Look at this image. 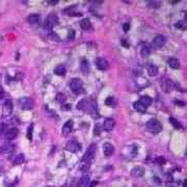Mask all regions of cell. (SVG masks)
<instances>
[{"instance_id": "1", "label": "cell", "mask_w": 187, "mask_h": 187, "mask_svg": "<svg viewBox=\"0 0 187 187\" xmlns=\"http://www.w3.org/2000/svg\"><path fill=\"white\" fill-rule=\"evenodd\" d=\"M146 127H147L148 131H150V132L153 133V134H158V133L162 130V125L160 124V122H159L158 120H156V118L150 120L147 123V125H146Z\"/></svg>"}, {"instance_id": "2", "label": "cell", "mask_w": 187, "mask_h": 187, "mask_svg": "<svg viewBox=\"0 0 187 187\" xmlns=\"http://www.w3.org/2000/svg\"><path fill=\"white\" fill-rule=\"evenodd\" d=\"M18 105L20 106L21 109L24 110H30L35 106V102L30 97H23L18 100Z\"/></svg>"}, {"instance_id": "3", "label": "cell", "mask_w": 187, "mask_h": 187, "mask_svg": "<svg viewBox=\"0 0 187 187\" xmlns=\"http://www.w3.org/2000/svg\"><path fill=\"white\" fill-rule=\"evenodd\" d=\"M70 89H72V92L76 95H79L83 92V83L80 79L78 78H73L72 80L70 81Z\"/></svg>"}, {"instance_id": "4", "label": "cell", "mask_w": 187, "mask_h": 187, "mask_svg": "<svg viewBox=\"0 0 187 187\" xmlns=\"http://www.w3.org/2000/svg\"><path fill=\"white\" fill-rule=\"evenodd\" d=\"M96 148L97 147H96L95 144H92L89 148H87V152H85L83 158H82L83 161L89 162V163H91V162L93 161V159H94V157H95V155H96Z\"/></svg>"}, {"instance_id": "5", "label": "cell", "mask_w": 187, "mask_h": 187, "mask_svg": "<svg viewBox=\"0 0 187 187\" xmlns=\"http://www.w3.org/2000/svg\"><path fill=\"white\" fill-rule=\"evenodd\" d=\"M165 42H166L165 37L159 35H157V37H154V40L152 41V47L154 49H159V48H161L162 46H164Z\"/></svg>"}, {"instance_id": "6", "label": "cell", "mask_w": 187, "mask_h": 187, "mask_svg": "<svg viewBox=\"0 0 187 187\" xmlns=\"http://www.w3.org/2000/svg\"><path fill=\"white\" fill-rule=\"evenodd\" d=\"M80 147H81L80 144L77 140L72 139V140H69L67 142L66 149L67 151H69L71 153H77L78 151H80Z\"/></svg>"}, {"instance_id": "7", "label": "cell", "mask_w": 187, "mask_h": 187, "mask_svg": "<svg viewBox=\"0 0 187 187\" xmlns=\"http://www.w3.org/2000/svg\"><path fill=\"white\" fill-rule=\"evenodd\" d=\"M73 126H74V122H73L72 120H69V121L67 122L66 124L63 126V129H61V133H63V135H65V136L69 135L70 133L72 132Z\"/></svg>"}, {"instance_id": "8", "label": "cell", "mask_w": 187, "mask_h": 187, "mask_svg": "<svg viewBox=\"0 0 187 187\" xmlns=\"http://www.w3.org/2000/svg\"><path fill=\"white\" fill-rule=\"evenodd\" d=\"M96 63V66H97V68H98L100 71H106L107 69H108V63H107L106 59H104V58H97L95 61Z\"/></svg>"}, {"instance_id": "9", "label": "cell", "mask_w": 187, "mask_h": 187, "mask_svg": "<svg viewBox=\"0 0 187 187\" xmlns=\"http://www.w3.org/2000/svg\"><path fill=\"white\" fill-rule=\"evenodd\" d=\"M114 125H115V121H114V120H113V118H106V120L104 121V123H103V129L105 130V131H107V132H109V131H111V130L113 129Z\"/></svg>"}, {"instance_id": "10", "label": "cell", "mask_w": 187, "mask_h": 187, "mask_svg": "<svg viewBox=\"0 0 187 187\" xmlns=\"http://www.w3.org/2000/svg\"><path fill=\"white\" fill-rule=\"evenodd\" d=\"M103 153L105 157H110V156L114 153V147L112 146L109 142H106V144H103Z\"/></svg>"}, {"instance_id": "11", "label": "cell", "mask_w": 187, "mask_h": 187, "mask_svg": "<svg viewBox=\"0 0 187 187\" xmlns=\"http://www.w3.org/2000/svg\"><path fill=\"white\" fill-rule=\"evenodd\" d=\"M18 136V129L16 128H11V129L6 130L5 133H4V137L7 139V140H12Z\"/></svg>"}, {"instance_id": "12", "label": "cell", "mask_w": 187, "mask_h": 187, "mask_svg": "<svg viewBox=\"0 0 187 187\" xmlns=\"http://www.w3.org/2000/svg\"><path fill=\"white\" fill-rule=\"evenodd\" d=\"M57 23H58V18L56 17L55 15L51 14L48 16V18H47V22H46L47 27L52 28V27H54L55 25H57Z\"/></svg>"}, {"instance_id": "13", "label": "cell", "mask_w": 187, "mask_h": 187, "mask_svg": "<svg viewBox=\"0 0 187 187\" xmlns=\"http://www.w3.org/2000/svg\"><path fill=\"white\" fill-rule=\"evenodd\" d=\"M13 111V104L9 100H6L3 104V114L9 115Z\"/></svg>"}, {"instance_id": "14", "label": "cell", "mask_w": 187, "mask_h": 187, "mask_svg": "<svg viewBox=\"0 0 187 187\" xmlns=\"http://www.w3.org/2000/svg\"><path fill=\"white\" fill-rule=\"evenodd\" d=\"M144 174V170L141 166H135L131 170V175L135 178H140Z\"/></svg>"}, {"instance_id": "15", "label": "cell", "mask_w": 187, "mask_h": 187, "mask_svg": "<svg viewBox=\"0 0 187 187\" xmlns=\"http://www.w3.org/2000/svg\"><path fill=\"white\" fill-rule=\"evenodd\" d=\"M80 70H81V72H82V74H83V75H89V74L91 67H89V63L87 61V59H83V61H81Z\"/></svg>"}, {"instance_id": "16", "label": "cell", "mask_w": 187, "mask_h": 187, "mask_svg": "<svg viewBox=\"0 0 187 187\" xmlns=\"http://www.w3.org/2000/svg\"><path fill=\"white\" fill-rule=\"evenodd\" d=\"M167 65H168L170 68L175 69V70L180 68V61H179V59H177V58H175V57L170 58V59L167 61Z\"/></svg>"}, {"instance_id": "17", "label": "cell", "mask_w": 187, "mask_h": 187, "mask_svg": "<svg viewBox=\"0 0 187 187\" xmlns=\"http://www.w3.org/2000/svg\"><path fill=\"white\" fill-rule=\"evenodd\" d=\"M161 87H162V89H163L165 93H170L172 91V81L170 80H167V79H161Z\"/></svg>"}, {"instance_id": "18", "label": "cell", "mask_w": 187, "mask_h": 187, "mask_svg": "<svg viewBox=\"0 0 187 187\" xmlns=\"http://www.w3.org/2000/svg\"><path fill=\"white\" fill-rule=\"evenodd\" d=\"M27 21H28V23H30V24L39 23V22H40V15H37V14L29 15L28 18H27Z\"/></svg>"}, {"instance_id": "19", "label": "cell", "mask_w": 187, "mask_h": 187, "mask_svg": "<svg viewBox=\"0 0 187 187\" xmlns=\"http://www.w3.org/2000/svg\"><path fill=\"white\" fill-rule=\"evenodd\" d=\"M66 72H67L66 67L63 66V65H59V66H57L54 69L55 75H57V76H65V75H66Z\"/></svg>"}, {"instance_id": "20", "label": "cell", "mask_w": 187, "mask_h": 187, "mask_svg": "<svg viewBox=\"0 0 187 187\" xmlns=\"http://www.w3.org/2000/svg\"><path fill=\"white\" fill-rule=\"evenodd\" d=\"M80 186L81 187H87L91 183V179H89V175H83L81 177L80 179Z\"/></svg>"}, {"instance_id": "21", "label": "cell", "mask_w": 187, "mask_h": 187, "mask_svg": "<svg viewBox=\"0 0 187 187\" xmlns=\"http://www.w3.org/2000/svg\"><path fill=\"white\" fill-rule=\"evenodd\" d=\"M139 102L148 108V106H150L151 103H152V99L150 98L149 96H141L140 99H139Z\"/></svg>"}, {"instance_id": "22", "label": "cell", "mask_w": 187, "mask_h": 187, "mask_svg": "<svg viewBox=\"0 0 187 187\" xmlns=\"http://www.w3.org/2000/svg\"><path fill=\"white\" fill-rule=\"evenodd\" d=\"M2 153H5V154H9V153H13L15 151V144H4L1 149Z\"/></svg>"}, {"instance_id": "23", "label": "cell", "mask_w": 187, "mask_h": 187, "mask_svg": "<svg viewBox=\"0 0 187 187\" xmlns=\"http://www.w3.org/2000/svg\"><path fill=\"white\" fill-rule=\"evenodd\" d=\"M80 26L83 30H89V29L92 28V23H91V21L89 19H83L80 22Z\"/></svg>"}, {"instance_id": "24", "label": "cell", "mask_w": 187, "mask_h": 187, "mask_svg": "<svg viewBox=\"0 0 187 187\" xmlns=\"http://www.w3.org/2000/svg\"><path fill=\"white\" fill-rule=\"evenodd\" d=\"M148 73H149L150 76H155L158 73V68L155 66V65H149L148 66Z\"/></svg>"}, {"instance_id": "25", "label": "cell", "mask_w": 187, "mask_h": 187, "mask_svg": "<svg viewBox=\"0 0 187 187\" xmlns=\"http://www.w3.org/2000/svg\"><path fill=\"white\" fill-rule=\"evenodd\" d=\"M133 106H134V109H135L136 111H138V112H144L146 110H147V107L144 106V105H142L139 101H138V102H135Z\"/></svg>"}, {"instance_id": "26", "label": "cell", "mask_w": 187, "mask_h": 187, "mask_svg": "<svg viewBox=\"0 0 187 187\" xmlns=\"http://www.w3.org/2000/svg\"><path fill=\"white\" fill-rule=\"evenodd\" d=\"M89 167H91V163L83 161V160H81L80 164H79V170H80L81 172H84V173H85V172L89 170Z\"/></svg>"}, {"instance_id": "27", "label": "cell", "mask_w": 187, "mask_h": 187, "mask_svg": "<svg viewBox=\"0 0 187 187\" xmlns=\"http://www.w3.org/2000/svg\"><path fill=\"white\" fill-rule=\"evenodd\" d=\"M25 161V157H24L23 154H20V155H18L15 157L14 159V164L16 165H19V164H22L23 162Z\"/></svg>"}, {"instance_id": "28", "label": "cell", "mask_w": 187, "mask_h": 187, "mask_svg": "<svg viewBox=\"0 0 187 187\" xmlns=\"http://www.w3.org/2000/svg\"><path fill=\"white\" fill-rule=\"evenodd\" d=\"M150 53H151V49H150L149 46H144L142 48H141V50H140L141 56L147 57V56H149V55H150Z\"/></svg>"}, {"instance_id": "29", "label": "cell", "mask_w": 187, "mask_h": 187, "mask_svg": "<svg viewBox=\"0 0 187 187\" xmlns=\"http://www.w3.org/2000/svg\"><path fill=\"white\" fill-rule=\"evenodd\" d=\"M148 5L150 9H159L161 6V2L160 1H149Z\"/></svg>"}, {"instance_id": "30", "label": "cell", "mask_w": 187, "mask_h": 187, "mask_svg": "<svg viewBox=\"0 0 187 187\" xmlns=\"http://www.w3.org/2000/svg\"><path fill=\"white\" fill-rule=\"evenodd\" d=\"M170 123L173 125L174 127H175L176 129H181V128H182L181 124H180V123H179V122L177 121L175 118H170Z\"/></svg>"}, {"instance_id": "31", "label": "cell", "mask_w": 187, "mask_h": 187, "mask_svg": "<svg viewBox=\"0 0 187 187\" xmlns=\"http://www.w3.org/2000/svg\"><path fill=\"white\" fill-rule=\"evenodd\" d=\"M105 104H106L107 106L112 107L114 105V98H113V97H108V98L105 100Z\"/></svg>"}, {"instance_id": "32", "label": "cell", "mask_w": 187, "mask_h": 187, "mask_svg": "<svg viewBox=\"0 0 187 187\" xmlns=\"http://www.w3.org/2000/svg\"><path fill=\"white\" fill-rule=\"evenodd\" d=\"M32 130H33V125H30V127L28 128V131H27V137H28L29 140L32 139Z\"/></svg>"}, {"instance_id": "33", "label": "cell", "mask_w": 187, "mask_h": 187, "mask_svg": "<svg viewBox=\"0 0 187 187\" xmlns=\"http://www.w3.org/2000/svg\"><path fill=\"white\" fill-rule=\"evenodd\" d=\"M56 99H57L58 102L63 103V102H65V101H66V96L63 95V94H57V97H56Z\"/></svg>"}, {"instance_id": "34", "label": "cell", "mask_w": 187, "mask_h": 187, "mask_svg": "<svg viewBox=\"0 0 187 187\" xmlns=\"http://www.w3.org/2000/svg\"><path fill=\"white\" fill-rule=\"evenodd\" d=\"M5 128H6V125L4 124V123H1V124H0V134H3V133H4Z\"/></svg>"}, {"instance_id": "35", "label": "cell", "mask_w": 187, "mask_h": 187, "mask_svg": "<svg viewBox=\"0 0 187 187\" xmlns=\"http://www.w3.org/2000/svg\"><path fill=\"white\" fill-rule=\"evenodd\" d=\"M74 37H75V32H74V30H70V31H69V35H68V39H69V40H74Z\"/></svg>"}, {"instance_id": "36", "label": "cell", "mask_w": 187, "mask_h": 187, "mask_svg": "<svg viewBox=\"0 0 187 187\" xmlns=\"http://www.w3.org/2000/svg\"><path fill=\"white\" fill-rule=\"evenodd\" d=\"M184 22H182V21H180V22H177V24H176V27L177 28H182V29H184Z\"/></svg>"}, {"instance_id": "37", "label": "cell", "mask_w": 187, "mask_h": 187, "mask_svg": "<svg viewBox=\"0 0 187 187\" xmlns=\"http://www.w3.org/2000/svg\"><path fill=\"white\" fill-rule=\"evenodd\" d=\"M123 29H124V31H125V32L129 31V29H130V24H129V23H125L124 25H123Z\"/></svg>"}, {"instance_id": "38", "label": "cell", "mask_w": 187, "mask_h": 187, "mask_svg": "<svg viewBox=\"0 0 187 187\" xmlns=\"http://www.w3.org/2000/svg\"><path fill=\"white\" fill-rule=\"evenodd\" d=\"M100 134V131H99V127L96 126L95 127V135H99Z\"/></svg>"}, {"instance_id": "39", "label": "cell", "mask_w": 187, "mask_h": 187, "mask_svg": "<svg viewBox=\"0 0 187 187\" xmlns=\"http://www.w3.org/2000/svg\"><path fill=\"white\" fill-rule=\"evenodd\" d=\"M58 1H48V3H50V4H56Z\"/></svg>"}, {"instance_id": "40", "label": "cell", "mask_w": 187, "mask_h": 187, "mask_svg": "<svg viewBox=\"0 0 187 187\" xmlns=\"http://www.w3.org/2000/svg\"><path fill=\"white\" fill-rule=\"evenodd\" d=\"M46 187H52V186H46Z\"/></svg>"}]
</instances>
